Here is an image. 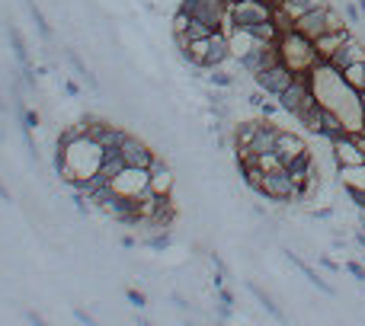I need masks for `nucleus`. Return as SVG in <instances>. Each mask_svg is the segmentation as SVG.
I'll return each mask as SVG.
<instances>
[{
	"mask_svg": "<svg viewBox=\"0 0 365 326\" xmlns=\"http://www.w3.org/2000/svg\"><path fill=\"white\" fill-rule=\"evenodd\" d=\"M65 58L71 61V67H74L77 74H80L83 80H87V87H90V90H100V80H96V74H93L90 67L83 64V58H80V55H77L74 48H65Z\"/></svg>",
	"mask_w": 365,
	"mask_h": 326,
	"instance_id": "aec40b11",
	"label": "nucleus"
},
{
	"mask_svg": "<svg viewBox=\"0 0 365 326\" xmlns=\"http://www.w3.org/2000/svg\"><path fill=\"white\" fill-rule=\"evenodd\" d=\"M125 298H128V304H135V307H144V304H148V298H144L142 291H135V288L125 294Z\"/></svg>",
	"mask_w": 365,
	"mask_h": 326,
	"instance_id": "c85d7f7f",
	"label": "nucleus"
},
{
	"mask_svg": "<svg viewBox=\"0 0 365 326\" xmlns=\"http://www.w3.org/2000/svg\"><path fill=\"white\" fill-rule=\"evenodd\" d=\"M0 112H3V102H0Z\"/></svg>",
	"mask_w": 365,
	"mask_h": 326,
	"instance_id": "a19ab883",
	"label": "nucleus"
},
{
	"mask_svg": "<svg viewBox=\"0 0 365 326\" xmlns=\"http://www.w3.org/2000/svg\"><path fill=\"white\" fill-rule=\"evenodd\" d=\"M349 39V29L343 26V29H330V33H324V35H317L314 39V51H317V61L321 64H327V61L340 51V45Z\"/></svg>",
	"mask_w": 365,
	"mask_h": 326,
	"instance_id": "f8f14e48",
	"label": "nucleus"
},
{
	"mask_svg": "<svg viewBox=\"0 0 365 326\" xmlns=\"http://www.w3.org/2000/svg\"><path fill=\"white\" fill-rule=\"evenodd\" d=\"M29 13H33V19H35V29H39V33H42V39H51V35H55V33H51L49 19L42 17V10L35 7V3H29Z\"/></svg>",
	"mask_w": 365,
	"mask_h": 326,
	"instance_id": "393cba45",
	"label": "nucleus"
},
{
	"mask_svg": "<svg viewBox=\"0 0 365 326\" xmlns=\"http://www.w3.org/2000/svg\"><path fill=\"white\" fill-rule=\"evenodd\" d=\"M321 266H324L327 272H337V269H340V266H337V262L330 260V256H321Z\"/></svg>",
	"mask_w": 365,
	"mask_h": 326,
	"instance_id": "473e14b6",
	"label": "nucleus"
},
{
	"mask_svg": "<svg viewBox=\"0 0 365 326\" xmlns=\"http://www.w3.org/2000/svg\"><path fill=\"white\" fill-rule=\"evenodd\" d=\"M279 55H282L285 64L298 74V71H314L321 61H317V51H314V42L301 35L298 29H285L279 35Z\"/></svg>",
	"mask_w": 365,
	"mask_h": 326,
	"instance_id": "f03ea898",
	"label": "nucleus"
},
{
	"mask_svg": "<svg viewBox=\"0 0 365 326\" xmlns=\"http://www.w3.org/2000/svg\"><path fill=\"white\" fill-rule=\"evenodd\" d=\"M218 298H221V304H231L234 307V294L228 291V288H221V284H218Z\"/></svg>",
	"mask_w": 365,
	"mask_h": 326,
	"instance_id": "7c9ffc66",
	"label": "nucleus"
},
{
	"mask_svg": "<svg viewBox=\"0 0 365 326\" xmlns=\"http://www.w3.org/2000/svg\"><path fill=\"white\" fill-rule=\"evenodd\" d=\"M275 7L269 0H231V10H228V19L231 26H241V29H250L257 23H266L273 19Z\"/></svg>",
	"mask_w": 365,
	"mask_h": 326,
	"instance_id": "20e7f679",
	"label": "nucleus"
},
{
	"mask_svg": "<svg viewBox=\"0 0 365 326\" xmlns=\"http://www.w3.org/2000/svg\"><path fill=\"white\" fill-rule=\"evenodd\" d=\"M208 80H212V87H224V90H231V87H234V77L224 74V71H215V67H212Z\"/></svg>",
	"mask_w": 365,
	"mask_h": 326,
	"instance_id": "a878e982",
	"label": "nucleus"
},
{
	"mask_svg": "<svg viewBox=\"0 0 365 326\" xmlns=\"http://www.w3.org/2000/svg\"><path fill=\"white\" fill-rule=\"evenodd\" d=\"M275 138H279V128L269 125V122H260L257 134H253V141H250L247 147H237V163H244V160H250V157H257V154L275 151Z\"/></svg>",
	"mask_w": 365,
	"mask_h": 326,
	"instance_id": "1a4fd4ad",
	"label": "nucleus"
},
{
	"mask_svg": "<svg viewBox=\"0 0 365 326\" xmlns=\"http://www.w3.org/2000/svg\"><path fill=\"white\" fill-rule=\"evenodd\" d=\"M228 58H231V39H228V33H224V29H218V33H212V39H208L205 71H212V67H221Z\"/></svg>",
	"mask_w": 365,
	"mask_h": 326,
	"instance_id": "ddd939ff",
	"label": "nucleus"
},
{
	"mask_svg": "<svg viewBox=\"0 0 365 326\" xmlns=\"http://www.w3.org/2000/svg\"><path fill=\"white\" fill-rule=\"evenodd\" d=\"M314 217H317V221H330L333 211L330 208H321V211H314Z\"/></svg>",
	"mask_w": 365,
	"mask_h": 326,
	"instance_id": "72a5a7b5",
	"label": "nucleus"
},
{
	"mask_svg": "<svg viewBox=\"0 0 365 326\" xmlns=\"http://www.w3.org/2000/svg\"><path fill=\"white\" fill-rule=\"evenodd\" d=\"M23 3H26V7H29V3H33V0H23Z\"/></svg>",
	"mask_w": 365,
	"mask_h": 326,
	"instance_id": "ea45409f",
	"label": "nucleus"
},
{
	"mask_svg": "<svg viewBox=\"0 0 365 326\" xmlns=\"http://www.w3.org/2000/svg\"><path fill=\"white\" fill-rule=\"evenodd\" d=\"M7 33H10V45H13V55H17V61H19V71H23V80H26L29 87H35V77H33V61H29V51H26L23 35H19V29H17V26H10Z\"/></svg>",
	"mask_w": 365,
	"mask_h": 326,
	"instance_id": "dca6fc26",
	"label": "nucleus"
},
{
	"mask_svg": "<svg viewBox=\"0 0 365 326\" xmlns=\"http://www.w3.org/2000/svg\"><path fill=\"white\" fill-rule=\"evenodd\" d=\"M112 189L128 195V199H142V195L151 189V173L142 167H125L122 173L112 179Z\"/></svg>",
	"mask_w": 365,
	"mask_h": 326,
	"instance_id": "0eeeda50",
	"label": "nucleus"
},
{
	"mask_svg": "<svg viewBox=\"0 0 365 326\" xmlns=\"http://www.w3.org/2000/svg\"><path fill=\"white\" fill-rule=\"evenodd\" d=\"M343 74V80H346L349 87H353V90H365V58L362 61H356V64H349V67H343L340 71Z\"/></svg>",
	"mask_w": 365,
	"mask_h": 326,
	"instance_id": "412c9836",
	"label": "nucleus"
},
{
	"mask_svg": "<svg viewBox=\"0 0 365 326\" xmlns=\"http://www.w3.org/2000/svg\"><path fill=\"white\" fill-rule=\"evenodd\" d=\"M307 151V144L301 141L298 134L291 132H279V138H275V154L282 157V163H291L295 157H301V154Z\"/></svg>",
	"mask_w": 365,
	"mask_h": 326,
	"instance_id": "f3484780",
	"label": "nucleus"
},
{
	"mask_svg": "<svg viewBox=\"0 0 365 326\" xmlns=\"http://www.w3.org/2000/svg\"><path fill=\"white\" fill-rule=\"evenodd\" d=\"M356 243H359V246H362V250H365V230H359V234H356Z\"/></svg>",
	"mask_w": 365,
	"mask_h": 326,
	"instance_id": "4c0bfd02",
	"label": "nucleus"
},
{
	"mask_svg": "<svg viewBox=\"0 0 365 326\" xmlns=\"http://www.w3.org/2000/svg\"><path fill=\"white\" fill-rule=\"evenodd\" d=\"M260 195H266V199H273V201H295V199H301V185L282 167V170H273V173H263Z\"/></svg>",
	"mask_w": 365,
	"mask_h": 326,
	"instance_id": "39448f33",
	"label": "nucleus"
},
{
	"mask_svg": "<svg viewBox=\"0 0 365 326\" xmlns=\"http://www.w3.org/2000/svg\"><path fill=\"white\" fill-rule=\"evenodd\" d=\"M122 170H125V160H122V154H119V147H116V151H106V154H103L100 173H106L109 179H116Z\"/></svg>",
	"mask_w": 365,
	"mask_h": 326,
	"instance_id": "5701e85b",
	"label": "nucleus"
},
{
	"mask_svg": "<svg viewBox=\"0 0 365 326\" xmlns=\"http://www.w3.org/2000/svg\"><path fill=\"white\" fill-rule=\"evenodd\" d=\"M253 80H257V87L263 93H269V96H279V93H282L291 80H295V71H291L285 61H275V64L263 67L260 74H253Z\"/></svg>",
	"mask_w": 365,
	"mask_h": 326,
	"instance_id": "423d86ee",
	"label": "nucleus"
},
{
	"mask_svg": "<svg viewBox=\"0 0 365 326\" xmlns=\"http://www.w3.org/2000/svg\"><path fill=\"white\" fill-rule=\"evenodd\" d=\"M362 215H365V211H362Z\"/></svg>",
	"mask_w": 365,
	"mask_h": 326,
	"instance_id": "79ce46f5",
	"label": "nucleus"
},
{
	"mask_svg": "<svg viewBox=\"0 0 365 326\" xmlns=\"http://www.w3.org/2000/svg\"><path fill=\"white\" fill-rule=\"evenodd\" d=\"M148 173H151V192H158V195L173 192V170L167 167L160 157H154V163L148 167Z\"/></svg>",
	"mask_w": 365,
	"mask_h": 326,
	"instance_id": "2eb2a0df",
	"label": "nucleus"
},
{
	"mask_svg": "<svg viewBox=\"0 0 365 326\" xmlns=\"http://www.w3.org/2000/svg\"><path fill=\"white\" fill-rule=\"evenodd\" d=\"M324 3H327V0H279L275 10H282L285 17L295 23L301 13H307V10H314V7H324Z\"/></svg>",
	"mask_w": 365,
	"mask_h": 326,
	"instance_id": "6ab92c4d",
	"label": "nucleus"
},
{
	"mask_svg": "<svg viewBox=\"0 0 365 326\" xmlns=\"http://www.w3.org/2000/svg\"><path fill=\"white\" fill-rule=\"evenodd\" d=\"M359 106H362V125H365V90H359Z\"/></svg>",
	"mask_w": 365,
	"mask_h": 326,
	"instance_id": "f704fd0d",
	"label": "nucleus"
},
{
	"mask_svg": "<svg viewBox=\"0 0 365 326\" xmlns=\"http://www.w3.org/2000/svg\"><path fill=\"white\" fill-rule=\"evenodd\" d=\"M356 3H359V10H362V17H365V0H356Z\"/></svg>",
	"mask_w": 365,
	"mask_h": 326,
	"instance_id": "58836bf2",
	"label": "nucleus"
},
{
	"mask_svg": "<svg viewBox=\"0 0 365 326\" xmlns=\"http://www.w3.org/2000/svg\"><path fill=\"white\" fill-rule=\"evenodd\" d=\"M65 90L71 93V96H77V93H80V90H77V84H71V80H67V84H65Z\"/></svg>",
	"mask_w": 365,
	"mask_h": 326,
	"instance_id": "c9c22d12",
	"label": "nucleus"
},
{
	"mask_svg": "<svg viewBox=\"0 0 365 326\" xmlns=\"http://www.w3.org/2000/svg\"><path fill=\"white\" fill-rule=\"evenodd\" d=\"M257 128H260V122H241V125H237V132H234V147H247V144L253 141Z\"/></svg>",
	"mask_w": 365,
	"mask_h": 326,
	"instance_id": "b1692460",
	"label": "nucleus"
},
{
	"mask_svg": "<svg viewBox=\"0 0 365 326\" xmlns=\"http://www.w3.org/2000/svg\"><path fill=\"white\" fill-rule=\"evenodd\" d=\"M170 240H173V237L167 234V230H158V234L148 237V246H151V250H167V246H170Z\"/></svg>",
	"mask_w": 365,
	"mask_h": 326,
	"instance_id": "bb28decb",
	"label": "nucleus"
},
{
	"mask_svg": "<svg viewBox=\"0 0 365 326\" xmlns=\"http://www.w3.org/2000/svg\"><path fill=\"white\" fill-rule=\"evenodd\" d=\"M359 13H362L359 3H346V19H349V23H359Z\"/></svg>",
	"mask_w": 365,
	"mask_h": 326,
	"instance_id": "c756f323",
	"label": "nucleus"
},
{
	"mask_svg": "<svg viewBox=\"0 0 365 326\" xmlns=\"http://www.w3.org/2000/svg\"><path fill=\"white\" fill-rule=\"evenodd\" d=\"M346 272L356 278V282H365V266H359V262H346Z\"/></svg>",
	"mask_w": 365,
	"mask_h": 326,
	"instance_id": "cd10ccee",
	"label": "nucleus"
},
{
	"mask_svg": "<svg viewBox=\"0 0 365 326\" xmlns=\"http://www.w3.org/2000/svg\"><path fill=\"white\" fill-rule=\"evenodd\" d=\"M362 58H365V42H359V39H353V35H349L346 42L340 45V51H337V55H333L327 64L337 67V71H343V67L356 64V61H362Z\"/></svg>",
	"mask_w": 365,
	"mask_h": 326,
	"instance_id": "4468645a",
	"label": "nucleus"
},
{
	"mask_svg": "<svg viewBox=\"0 0 365 326\" xmlns=\"http://www.w3.org/2000/svg\"><path fill=\"white\" fill-rule=\"evenodd\" d=\"M74 317H77V320H80V323H87V326H93V317H90V314H87V310H80V307H77V310H74Z\"/></svg>",
	"mask_w": 365,
	"mask_h": 326,
	"instance_id": "2f4dec72",
	"label": "nucleus"
},
{
	"mask_svg": "<svg viewBox=\"0 0 365 326\" xmlns=\"http://www.w3.org/2000/svg\"><path fill=\"white\" fill-rule=\"evenodd\" d=\"M119 154H122L125 167H142V170H148L151 163H154V151H151L144 141H138L135 134H125V141L119 144Z\"/></svg>",
	"mask_w": 365,
	"mask_h": 326,
	"instance_id": "9b49d317",
	"label": "nucleus"
},
{
	"mask_svg": "<svg viewBox=\"0 0 365 326\" xmlns=\"http://www.w3.org/2000/svg\"><path fill=\"white\" fill-rule=\"evenodd\" d=\"M333 160H337V167H340V170L365 163V151H362V144L356 141V134H353V132H346L343 138L333 141Z\"/></svg>",
	"mask_w": 365,
	"mask_h": 326,
	"instance_id": "9d476101",
	"label": "nucleus"
},
{
	"mask_svg": "<svg viewBox=\"0 0 365 326\" xmlns=\"http://www.w3.org/2000/svg\"><path fill=\"white\" fill-rule=\"evenodd\" d=\"M343 19L337 17V10L330 7V3H324V7H314V10H307V13H301L298 19H295V29H298L301 35H307L311 42H314L317 35H324L330 33V29H343Z\"/></svg>",
	"mask_w": 365,
	"mask_h": 326,
	"instance_id": "7ed1b4c3",
	"label": "nucleus"
},
{
	"mask_svg": "<svg viewBox=\"0 0 365 326\" xmlns=\"http://www.w3.org/2000/svg\"><path fill=\"white\" fill-rule=\"evenodd\" d=\"M83 122H87V134H90L93 141L100 144L103 151H116L119 144L125 141V134H128V132H122L119 125H112V122H103V118H96V116H87Z\"/></svg>",
	"mask_w": 365,
	"mask_h": 326,
	"instance_id": "6e6552de",
	"label": "nucleus"
},
{
	"mask_svg": "<svg viewBox=\"0 0 365 326\" xmlns=\"http://www.w3.org/2000/svg\"><path fill=\"white\" fill-rule=\"evenodd\" d=\"M282 253H285V260H289V262H291V266L298 269L301 275H305V278H307V282L314 284L317 291H324V294H337V291H333V284H327V282H324V278H321V275H317V272H314V269H311V266H307V262H305V260H301L298 253H291V250H282Z\"/></svg>",
	"mask_w": 365,
	"mask_h": 326,
	"instance_id": "a211bd4d",
	"label": "nucleus"
},
{
	"mask_svg": "<svg viewBox=\"0 0 365 326\" xmlns=\"http://www.w3.org/2000/svg\"><path fill=\"white\" fill-rule=\"evenodd\" d=\"M103 154L106 151H103L100 144L93 141L90 134H83V138H77V141H71V144H58L55 167H58L61 179H65L67 185H74V183L90 179V176L100 170Z\"/></svg>",
	"mask_w": 365,
	"mask_h": 326,
	"instance_id": "f257e3e1",
	"label": "nucleus"
},
{
	"mask_svg": "<svg viewBox=\"0 0 365 326\" xmlns=\"http://www.w3.org/2000/svg\"><path fill=\"white\" fill-rule=\"evenodd\" d=\"M0 199L10 201V192H7V185H3V183H0Z\"/></svg>",
	"mask_w": 365,
	"mask_h": 326,
	"instance_id": "e433bc0d",
	"label": "nucleus"
},
{
	"mask_svg": "<svg viewBox=\"0 0 365 326\" xmlns=\"http://www.w3.org/2000/svg\"><path fill=\"white\" fill-rule=\"evenodd\" d=\"M247 288H250V294H253V298H257V301L266 307V314H269V317H275L279 323H285V314H282L279 307H275V301H273V298H269V294L263 291V288H260V284H253V282H250Z\"/></svg>",
	"mask_w": 365,
	"mask_h": 326,
	"instance_id": "4be33fe9",
	"label": "nucleus"
}]
</instances>
